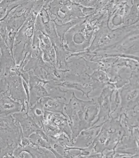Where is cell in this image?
I'll return each mask as SVG.
<instances>
[{
    "mask_svg": "<svg viewBox=\"0 0 139 158\" xmlns=\"http://www.w3.org/2000/svg\"><path fill=\"white\" fill-rule=\"evenodd\" d=\"M98 104L93 99L83 101L78 98L73 92L69 102L65 105L64 109L69 118L73 144L82 131L92 127L93 121L98 115Z\"/></svg>",
    "mask_w": 139,
    "mask_h": 158,
    "instance_id": "cell-1",
    "label": "cell"
},
{
    "mask_svg": "<svg viewBox=\"0 0 139 158\" xmlns=\"http://www.w3.org/2000/svg\"><path fill=\"white\" fill-rule=\"evenodd\" d=\"M129 133L121 125L119 118L111 117L103 123L93 141L92 153H101L103 155L104 151L105 153L111 151L115 155V150L120 141L124 135Z\"/></svg>",
    "mask_w": 139,
    "mask_h": 158,
    "instance_id": "cell-2",
    "label": "cell"
},
{
    "mask_svg": "<svg viewBox=\"0 0 139 158\" xmlns=\"http://www.w3.org/2000/svg\"><path fill=\"white\" fill-rule=\"evenodd\" d=\"M139 69L133 70L129 78V83L123 85L119 92L121 108L119 115L127 114L128 111H135L139 106Z\"/></svg>",
    "mask_w": 139,
    "mask_h": 158,
    "instance_id": "cell-3",
    "label": "cell"
},
{
    "mask_svg": "<svg viewBox=\"0 0 139 158\" xmlns=\"http://www.w3.org/2000/svg\"><path fill=\"white\" fill-rule=\"evenodd\" d=\"M23 137L21 127L12 115H0V142L15 143L17 146L20 144Z\"/></svg>",
    "mask_w": 139,
    "mask_h": 158,
    "instance_id": "cell-4",
    "label": "cell"
},
{
    "mask_svg": "<svg viewBox=\"0 0 139 158\" xmlns=\"http://www.w3.org/2000/svg\"><path fill=\"white\" fill-rule=\"evenodd\" d=\"M7 85V95L15 100L20 101L22 105L21 113H27L29 108L27 95L22 83V79L16 68L6 76Z\"/></svg>",
    "mask_w": 139,
    "mask_h": 158,
    "instance_id": "cell-5",
    "label": "cell"
},
{
    "mask_svg": "<svg viewBox=\"0 0 139 158\" xmlns=\"http://www.w3.org/2000/svg\"><path fill=\"white\" fill-rule=\"evenodd\" d=\"M24 6H23L22 14L20 15H17V14L19 12L17 11V7H16L7 14L6 16L2 19L5 20L7 23V33L5 44L9 48L12 56V49L16 34L27 18Z\"/></svg>",
    "mask_w": 139,
    "mask_h": 158,
    "instance_id": "cell-6",
    "label": "cell"
},
{
    "mask_svg": "<svg viewBox=\"0 0 139 158\" xmlns=\"http://www.w3.org/2000/svg\"><path fill=\"white\" fill-rule=\"evenodd\" d=\"M29 75V107H31L40 99L49 96L44 85L48 81L42 80L34 74L32 70L28 71Z\"/></svg>",
    "mask_w": 139,
    "mask_h": 158,
    "instance_id": "cell-7",
    "label": "cell"
},
{
    "mask_svg": "<svg viewBox=\"0 0 139 158\" xmlns=\"http://www.w3.org/2000/svg\"><path fill=\"white\" fill-rule=\"evenodd\" d=\"M115 89L110 85L103 89L101 95L97 98V103L100 108L99 112L97 115V119L92 123V126L96 125L101 120L104 122L111 117L110 115L112 96Z\"/></svg>",
    "mask_w": 139,
    "mask_h": 158,
    "instance_id": "cell-8",
    "label": "cell"
},
{
    "mask_svg": "<svg viewBox=\"0 0 139 158\" xmlns=\"http://www.w3.org/2000/svg\"><path fill=\"white\" fill-rule=\"evenodd\" d=\"M103 123H101L97 126L94 125L87 129L82 131L75 138L71 146L79 148L89 147L93 143L98 135Z\"/></svg>",
    "mask_w": 139,
    "mask_h": 158,
    "instance_id": "cell-9",
    "label": "cell"
},
{
    "mask_svg": "<svg viewBox=\"0 0 139 158\" xmlns=\"http://www.w3.org/2000/svg\"><path fill=\"white\" fill-rule=\"evenodd\" d=\"M1 55L0 56V75L6 76L16 68V64L11 52L2 40L0 39Z\"/></svg>",
    "mask_w": 139,
    "mask_h": 158,
    "instance_id": "cell-10",
    "label": "cell"
},
{
    "mask_svg": "<svg viewBox=\"0 0 139 158\" xmlns=\"http://www.w3.org/2000/svg\"><path fill=\"white\" fill-rule=\"evenodd\" d=\"M44 118L45 120L58 127L62 132L66 134L69 137L72 143V131L69 125L68 117H65L61 114L54 113L44 111Z\"/></svg>",
    "mask_w": 139,
    "mask_h": 158,
    "instance_id": "cell-11",
    "label": "cell"
},
{
    "mask_svg": "<svg viewBox=\"0 0 139 158\" xmlns=\"http://www.w3.org/2000/svg\"><path fill=\"white\" fill-rule=\"evenodd\" d=\"M23 151L27 152L31 158H55V156L51 151L46 148L39 147L35 144L23 146L19 145L15 148L14 152L15 158H19Z\"/></svg>",
    "mask_w": 139,
    "mask_h": 158,
    "instance_id": "cell-12",
    "label": "cell"
},
{
    "mask_svg": "<svg viewBox=\"0 0 139 158\" xmlns=\"http://www.w3.org/2000/svg\"><path fill=\"white\" fill-rule=\"evenodd\" d=\"M26 115L25 117L22 113L19 112L14 114L12 116L20 124L24 137H29L32 133L37 132L41 128L29 116Z\"/></svg>",
    "mask_w": 139,
    "mask_h": 158,
    "instance_id": "cell-13",
    "label": "cell"
},
{
    "mask_svg": "<svg viewBox=\"0 0 139 158\" xmlns=\"http://www.w3.org/2000/svg\"><path fill=\"white\" fill-rule=\"evenodd\" d=\"M22 105L19 101H15L9 95H2L0 99V115L6 116L21 112Z\"/></svg>",
    "mask_w": 139,
    "mask_h": 158,
    "instance_id": "cell-14",
    "label": "cell"
},
{
    "mask_svg": "<svg viewBox=\"0 0 139 158\" xmlns=\"http://www.w3.org/2000/svg\"><path fill=\"white\" fill-rule=\"evenodd\" d=\"M42 103L44 111L54 113L61 114L65 117H67L64 113L65 103L62 102L57 99L54 98L49 96H45L40 99Z\"/></svg>",
    "mask_w": 139,
    "mask_h": 158,
    "instance_id": "cell-15",
    "label": "cell"
},
{
    "mask_svg": "<svg viewBox=\"0 0 139 158\" xmlns=\"http://www.w3.org/2000/svg\"><path fill=\"white\" fill-rule=\"evenodd\" d=\"M44 113L43 105L39 99L34 105L29 107L26 114L29 116L42 129L43 122L44 120Z\"/></svg>",
    "mask_w": 139,
    "mask_h": 158,
    "instance_id": "cell-16",
    "label": "cell"
},
{
    "mask_svg": "<svg viewBox=\"0 0 139 158\" xmlns=\"http://www.w3.org/2000/svg\"><path fill=\"white\" fill-rule=\"evenodd\" d=\"M91 79L92 91L96 89L104 88L106 85H109V79L107 75L103 71H94L93 74L89 75Z\"/></svg>",
    "mask_w": 139,
    "mask_h": 158,
    "instance_id": "cell-17",
    "label": "cell"
},
{
    "mask_svg": "<svg viewBox=\"0 0 139 158\" xmlns=\"http://www.w3.org/2000/svg\"><path fill=\"white\" fill-rule=\"evenodd\" d=\"M44 87L48 93L49 96L54 98H63L66 100V94L68 93V90H62L59 86L55 85L53 81H48Z\"/></svg>",
    "mask_w": 139,
    "mask_h": 158,
    "instance_id": "cell-18",
    "label": "cell"
},
{
    "mask_svg": "<svg viewBox=\"0 0 139 158\" xmlns=\"http://www.w3.org/2000/svg\"><path fill=\"white\" fill-rule=\"evenodd\" d=\"M29 138L34 144L38 146L39 147L46 148L47 149L51 151L56 158L63 157L62 156L59 154L58 153L56 152V151L54 150L49 141L42 138L41 136L39 135L38 133H36V132L32 133V135L29 136Z\"/></svg>",
    "mask_w": 139,
    "mask_h": 158,
    "instance_id": "cell-19",
    "label": "cell"
},
{
    "mask_svg": "<svg viewBox=\"0 0 139 158\" xmlns=\"http://www.w3.org/2000/svg\"><path fill=\"white\" fill-rule=\"evenodd\" d=\"M84 18L82 17V18H79V19H76L73 20L71 22L65 24L63 25L62 26L59 25L57 24L56 22H55V29H56V31L57 32V34L58 35V36L60 37V39L61 40V41L63 42L64 40V34L66 33V31L72 26H74V25L78 24L80 22H82L84 20Z\"/></svg>",
    "mask_w": 139,
    "mask_h": 158,
    "instance_id": "cell-20",
    "label": "cell"
},
{
    "mask_svg": "<svg viewBox=\"0 0 139 158\" xmlns=\"http://www.w3.org/2000/svg\"><path fill=\"white\" fill-rule=\"evenodd\" d=\"M16 147L15 143H7L6 147L0 149V158H15L14 152Z\"/></svg>",
    "mask_w": 139,
    "mask_h": 158,
    "instance_id": "cell-21",
    "label": "cell"
},
{
    "mask_svg": "<svg viewBox=\"0 0 139 158\" xmlns=\"http://www.w3.org/2000/svg\"><path fill=\"white\" fill-rule=\"evenodd\" d=\"M15 1H2L0 2V20L4 19L6 16L7 9L10 5L12 4Z\"/></svg>",
    "mask_w": 139,
    "mask_h": 158,
    "instance_id": "cell-22",
    "label": "cell"
},
{
    "mask_svg": "<svg viewBox=\"0 0 139 158\" xmlns=\"http://www.w3.org/2000/svg\"><path fill=\"white\" fill-rule=\"evenodd\" d=\"M1 48H0V56H1Z\"/></svg>",
    "mask_w": 139,
    "mask_h": 158,
    "instance_id": "cell-23",
    "label": "cell"
},
{
    "mask_svg": "<svg viewBox=\"0 0 139 158\" xmlns=\"http://www.w3.org/2000/svg\"></svg>",
    "mask_w": 139,
    "mask_h": 158,
    "instance_id": "cell-24",
    "label": "cell"
},
{
    "mask_svg": "<svg viewBox=\"0 0 139 158\" xmlns=\"http://www.w3.org/2000/svg\"></svg>",
    "mask_w": 139,
    "mask_h": 158,
    "instance_id": "cell-25",
    "label": "cell"
}]
</instances>
